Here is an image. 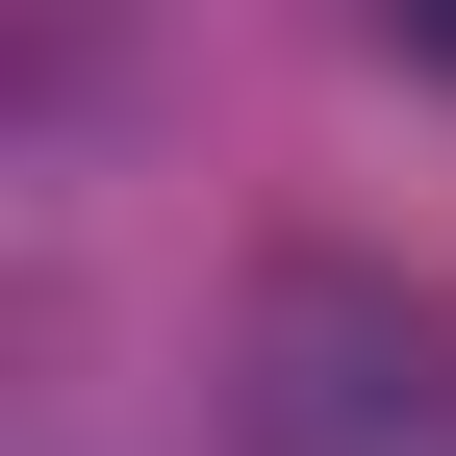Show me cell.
I'll return each instance as SVG.
<instances>
[{"label": "cell", "mask_w": 456, "mask_h": 456, "mask_svg": "<svg viewBox=\"0 0 456 456\" xmlns=\"http://www.w3.org/2000/svg\"><path fill=\"white\" fill-rule=\"evenodd\" d=\"M380 26H406V51H431V77H456V0H380Z\"/></svg>", "instance_id": "2"}, {"label": "cell", "mask_w": 456, "mask_h": 456, "mask_svg": "<svg viewBox=\"0 0 456 456\" xmlns=\"http://www.w3.org/2000/svg\"><path fill=\"white\" fill-rule=\"evenodd\" d=\"M254 456H456V305H406V279L305 254L254 279V406H228Z\"/></svg>", "instance_id": "1"}]
</instances>
